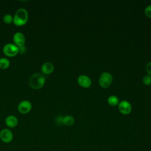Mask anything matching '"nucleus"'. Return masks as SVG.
Instances as JSON below:
<instances>
[{"label": "nucleus", "mask_w": 151, "mask_h": 151, "mask_svg": "<svg viewBox=\"0 0 151 151\" xmlns=\"http://www.w3.org/2000/svg\"><path fill=\"white\" fill-rule=\"evenodd\" d=\"M78 84L83 87L87 88L91 86V81L90 78L86 75H80L77 79Z\"/></svg>", "instance_id": "1a4fd4ad"}, {"label": "nucleus", "mask_w": 151, "mask_h": 151, "mask_svg": "<svg viewBox=\"0 0 151 151\" xmlns=\"http://www.w3.org/2000/svg\"><path fill=\"white\" fill-rule=\"evenodd\" d=\"M5 123L9 127H14L18 124V119L15 116L10 115L6 118Z\"/></svg>", "instance_id": "9b49d317"}, {"label": "nucleus", "mask_w": 151, "mask_h": 151, "mask_svg": "<svg viewBox=\"0 0 151 151\" xmlns=\"http://www.w3.org/2000/svg\"><path fill=\"white\" fill-rule=\"evenodd\" d=\"M10 65V62L8 59L6 58H0V68L5 69L8 68Z\"/></svg>", "instance_id": "4468645a"}, {"label": "nucleus", "mask_w": 151, "mask_h": 151, "mask_svg": "<svg viewBox=\"0 0 151 151\" xmlns=\"http://www.w3.org/2000/svg\"><path fill=\"white\" fill-rule=\"evenodd\" d=\"M119 110L123 114H128L131 112L132 106L129 101L123 100L119 104Z\"/></svg>", "instance_id": "423d86ee"}, {"label": "nucleus", "mask_w": 151, "mask_h": 151, "mask_svg": "<svg viewBox=\"0 0 151 151\" xmlns=\"http://www.w3.org/2000/svg\"><path fill=\"white\" fill-rule=\"evenodd\" d=\"M54 70V65L51 63L46 62L42 64L41 68V71L44 74H50Z\"/></svg>", "instance_id": "9d476101"}, {"label": "nucleus", "mask_w": 151, "mask_h": 151, "mask_svg": "<svg viewBox=\"0 0 151 151\" xmlns=\"http://www.w3.org/2000/svg\"><path fill=\"white\" fill-rule=\"evenodd\" d=\"M28 18V14L27 11L24 8H19L15 12L13 18V22L17 26H22L27 23Z\"/></svg>", "instance_id": "f03ea898"}, {"label": "nucleus", "mask_w": 151, "mask_h": 151, "mask_svg": "<svg viewBox=\"0 0 151 151\" xmlns=\"http://www.w3.org/2000/svg\"><path fill=\"white\" fill-rule=\"evenodd\" d=\"M113 77L111 74L107 72H104L101 74L99 77V84L103 88L108 87L111 83Z\"/></svg>", "instance_id": "7ed1b4c3"}, {"label": "nucleus", "mask_w": 151, "mask_h": 151, "mask_svg": "<svg viewBox=\"0 0 151 151\" xmlns=\"http://www.w3.org/2000/svg\"><path fill=\"white\" fill-rule=\"evenodd\" d=\"M28 82L29 85L32 88L40 89L44 85L45 77L42 74L40 73H36L30 77Z\"/></svg>", "instance_id": "f257e3e1"}, {"label": "nucleus", "mask_w": 151, "mask_h": 151, "mask_svg": "<svg viewBox=\"0 0 151 151\" xmlns=\"http://www.w3.org/2000/svg\"><path fill=\"white\" fill-rule=\"evenodd\" d=\"M143 83L145 85H150L151 84V76L146 75L143 78Z\"/></svg>", "instance_id": "dca6fc26"}, {"label": "nucleus", "mask_w": 151, "mask_h": 151, "mask_svg": "<svg viewBox=\"0 0 151 151\" xmlns=\"http://www.w3.org/2000/svg\"><path fill=\"white\" fill-rule=\"evenodd\" d=\"M18 48H19V52H24L25 51V47H24V46L19 47H18Z\"/></svg>", "instance_id": "aec40b11"}, {"label": "nucleus", "mask_w": 151, "mask_h": 151, "mask_svg": "<svg viewBox=\"0 0 151 151\" xmlns=\"http://www.w3.org/2000/svg\"><path fill=\"white\" fill-rule=\"evenodd\" d=\"M145 14H146L147 17L151 18V5L147 6L145 8Z\"/></svg>", "instance_id": "f3484780"}, {"label": "nucleus", "mask_w": 151, "mask_h": 151, "mask_svg": "<svg viewBox=\"0 0 151 151\" xmlns=\"http://www.w3.org/2000/svg\"><path fill=\"white\" fill-rule=\"evenodd\" d=\"M107 101L109 105L114 106H116L117 104H119V99L116 96L112 95L109 97L107 99Z\"/></svg>", "instance_id": "ddd939ff"}, {"label": "nucleus", "mask_w": 151, "mask_h": 151, "mask_svg": "<svg viewBox=\"0 0 151 151\" xmlns=\"http://www.w3.org/2000/svg\"><path fill=\"white\" fill-rule=\"evenodd\" d=\"M4 53L9 57H14L19 52L18 47L14 44H7L3 48Z\"/></svg>", "instance_id": "20e7f679"}, {"label": "nucleus", "mask_w": 151, "mask_h": 151, "mask_svg": "<svg viewBox=\"0 0 151 151\" xmlns=\"http://www.w3.org/2000/svg\"><path fill=\"white\" fill-rule=\"evenodd\" d=\"M0 139L4 143H9L13 139V133L9 129H4L0 132Z\"/></svg>", "instance_id": "39448f33"}, {"label": "nucleus", "mask_w": 151, "mask_h": 151, "mask_svg": "<svg viewBox=\"0 0 151 151\" xmlns=\"http://www.w3.org/2000/svg\"><path fill=\"white\" fill-rule=\"evenodd\" d=\"M74 123V119L73 116L67 115L63 117V124L67 126H71Z\"/></svg>", "instance_id": "f8f14e48"}, {"label": "nucleus", "mask_w": 151, "mask_h": 151, "mask_svg": "<svg viewBox=\"0 0 151 151\" xmlns=\"http://www.w3.org/2000/svg\"><path fill=\"white\" fill-rule=\"evenodd\" d=\"M146 70L149 75H151V61L147 64L146 66Z\"/></svg>", "instance_id": "a211bd4d"}, {"label": "nucleus", "mask_w": 151, "mask_h": 151, "mask_svg": "<svg viewBox=\"0 0 151 151\" xmlns=\"http://www.w3.org/2000/svg\"><path fill=\"white\" fill-rule=\"evenodd\" d=\"M63 117L62 116H58L56 119V122L58 124H63Z\"/></svg>", "instance_id": "6ab92c4d"}, {"label": "nucleus", "mask_w": 151, "mask_h": 151, "mask_svg": "<svg viewBox=\"0 0 151 151\" xmlns=\"http://www.w3.org/2000/svg\"><path fill=\"white\" fill-rule=\"evenodd\" d=\"M13 41L15 45H16L18 47H19L24 46L25 39L23 34L20 32H17L13 36Z\"/></svg>", "instance_id": "6e6552de"}, {"label": "nucleus", "mask_w": 151, "mask_h": 151, "mask_svg": "<svg viewBox=\"0 0 151 151\" xmlns=\"http://www.w3.org/2000/svg\"><path fill=\"white\" fill-rule=\"evenodd\" d=\"M32 107L31 103L28 100L22 101L18 106V111L22 114H26L28 113Z\"/></svg>", "instance_id": "0eeeda50"}, {"label": "nucleus", "mask_w": 151, "mask_h": 151, "mask_svg": "<svg viewBox=\"0 0 151 151\" xmlns=\"http://www.w3.org/2000/svg\"><path fill=\"white\" fill-rule=\"evenodd\" d=\"M3 21L5 23L9 24L13 22V17L10 14H6L3 17Z\"/></svg>", "instance_id": "2eb2a0df"}]
</instances>
